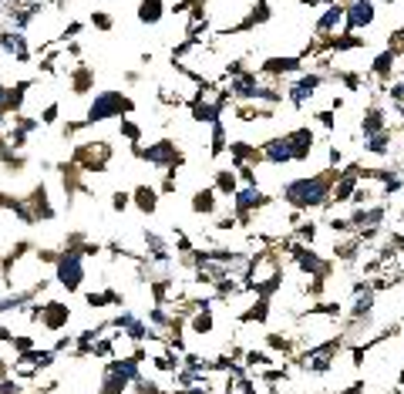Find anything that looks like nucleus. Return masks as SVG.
<instances>
[{"instance_id": "39448f33", "label": "nucleus", "mask_w": 404, "mask_h": 394, "mask_svg": "<svg viewBox=\"0 0 404 394\" xmlns=\"http://www.w3.org/2000/svg\"><path fill=\"white\" fill-rule=\"evenodd\" d=\"M84 253H81V246H64L61 250V256L54 263V283L64 290V293H77V290L84 287V280H88V266H84Z\"/></svg>"}, {"instance_id": "1a4fd4ad", "label": "nucleus", "mask_w": 404, "mask_h": 394, "mask_svg": "<svg viewBox=\"0 0 404 394\" xmlns=\"http://www.w3.org/2000/svg\"><path fill=\"white\" fill-rule=\"evenodd\" d=\"M378 21V0H347V17H344V30H364Z\"/></svg>"}, {"instance_id": "f03ea898", "label": "nucleus", "mask_w": 404, "mask_h": 394, "mask_svg": "<svg viewBox=\"0 0 404 394\" xmlns=\"http://www.w3.org/2000/svg\"><path fill=\"white\" fill-rule=\"evenodd\" d=\"M135 111V98L125 95V91H115V88H108V91H98L95 98H91V105L84 111V129L88 125H101V122H108V118H128Z\"/></svg>"}, {"instance_id": "c9c22d12", "label": "nucleus", "mask_w": 404, "mask_h": 394, "mask_svg": "<svg viewBox=\"0 0 404 394\" xmlns=\"http://www.w3.org/2000/svg\"><path fill=\"white\" fill-rule=\"evenodd\" d=\"M3 3H14V7H17V3H21V0H3Z\"/></svg>"}, {"instance_id": "c85d7f7f", "label": "nucleus", "mask_w": 404, "mask_h": 394, "mask_svg": "<svg viewBox=\"0 0 404 394\" xmlns=\"http://www.w3.org/2000/svg\"><path fill=\"white\" fill-rule=\"evenodd\" d=\"M128 209H131V192H128V189H115V192H111V212L122 216V212H128Z\"/></svg>"}, {"instance_id": "cd10ccee", "label": "nucleus", "mask_w": 404, "mask_h": 394, "mask_svg": "<svg viewBox=\"0 0 404 394\" xmlns=\"http://www.w3.org/2000/svg\"><path fill=\"white\" fill-rule=\"evenodd\" d=\"M88 24L95 27V30H104V34H108V30H115V17H111L108 10H91V14H88Z\"/></svg>"}, {"instance_id": "393cba45", "label": "nucleus", "mask_w": 404, "mask_h": 394, "mask_svg": "<svg viewBox=\"0 0 404 394\" xmlns=\"http://www.w3.org/2000/svg\"><path fill=\"white\" fill-rule=\"evenodd\" d=\"M266 347L270 350H277V354H297V341L290 337V334H279V330H273V334H266Z\"/></svg>"}, {"instance_id": "412c9836", "label": "nucleus", "mask_w": 404, "mask_h": 394, "mask_svg": "<svg viewBox=\"0 0 404 394\" xmlns=\"http://www.w3.org/2000/svg\"><path fill=\"white\" fill-rule=\"evenodd\" d=\"M169 17V3L165 0H138V24L158 27Z\"/></svg>"}, {"instance_id": "7ed1b4c3", "label": "nucleus", "mask_w": 404, "mask_h": 394, "mask_svg": "<svg viewBox=\"0 0 404 394\" xmlns=\"http://www.w3.org/2000/svg\"><path fill=\"white\" fill-rule=\"evenodd\" d=\"M131 156L142 158L145 165H155L162 172H178L185 165V152L176 138H158L152 145H131Z\"/></svg>"}, {"instance_id": "7c9ffc66", "label": "nucleus", "mask_w": 404, "mask_h": 394, "mask_svg": "<svg viewBox=\"0 0 404 394\" xmlns=\"http://www.w3.org/2000/svg\"><path fill=\"white\" fill-rule=\"evenodd\" d=\"M81 30H84V24H81V21H71V24L64 27V30H61V37H57V44H68V41H77V34H81Z\"/></svg>"}, {"instance_id": "b1692460", "label": "nucleus", "mask_w": 404, "mask_h": 394, "mask_svg": "<svg viewBox=\"0 0 404 394\" xmlns=\"http://www.w3.org/2000/svg\"><path fill=\"white\" fill-rule=\"evenodd\" d=\"M209 129H212V138H209V158H223L229 152L226 122H216V125H209Z\"/></svg>"}, {"instance_id": "72a5a7b5", "label": "nucleus", "mask_w": 404, "mask_h": 394, "mask_svg": "<svg viewBox=\"0 0 404 394\" xmlns=\"http://www.w3.org/2000/svg\"><path fill=\"white\" fill-rule=\"evenodd\" d=\"M138 81H142L138 71H125V84H138Z\"/></svg>"}, {"instance_id": "2f4dec72", "label": "nucleus", "mask_w": 404, "mask_h": 394, "mask_svg": "<svg viewBox=\"0 0 404 394\" xmlns=\"http://www.w3.org/2000/svg\"><path fill=\"white\" fill-rule=\"evenodd\" d=\"M313 118H317V125H320V129H327V131H333V125H337V111H333V108H327V111H317Z\"/></svg>"}, {"instance_id": "0eeeda50", "label": "nucleus", "mask_w": 404, "mask_h": 394, "mask_svg": "<svg viewBox=\"0 0 404 394\" xmlns=\"http://www.w3.org/2000/svg\"><path fill=\"white\" fill-rule=\"evenodd\" d=\"M303 54H273L259 64V78H286V75H303L306 64Z\"/></svg>"}, {"instance_id": "6ab92c4d", "label": "nucleus", "mask_w": 404, "mask_h": 394, "mask_svg": "<svg viewBox=\"0 0 404 394\" xmlns=\"http://www.w3.org/2000/svg\"><path fill=\"white\" fill-rule=\"evenodd\" d=\"M34 84H37L34 78H21L14 84H7V115H24V102Z\"/></svg>"}, {"instance_id": "c756f323", "label": "nucleus", "mask_w": 404, "mask_h": 394, "mask_svg": "<svg viewBox=\"0 0 404 394\" xmlns=\"http://www.w3.org/2000/svg\"><path fill=\"white\" fill-rule=\"evenodd\" d=\"M37 118H41V125H44V129H50V125H57V118H61V102H50V105H44V108H41V115H37Z\"/></svg>"}, {"instance_id": "aec40b11", "label": "nucleus", "mask_w": 404, "mask_h": 394, "mask_svg": "<svg viewBox=\"0 0 404 394\" xmlns=\"http://www.w3.org/2000/svg\"><path fill=\"white\" fill-rule=\"evenodd\" d=\"M394 68H398V54H394V51H387V48H384V51H380L378 57L371 61V68H367V75H371V78H378L380 84L387 88V84H391V75H394Z\"/></svg>"}, {"instance_id": "f704fd0d", "label": "nucleus", "mask_w": 404, "mask_h": 394, "mask_svg": "<svg viewBox=\"0 0 404 394\" xmlns=\"http://www.w3.org/2000/svg\"><path fill=\"white\" fill-rule=\"evenodd\" d=\"M297 3H303V7H320L324 0H297Z\"/></svg>"}, {"instance_id": "f8f14e48", "label": "nucleus", "mask_w": 404, "mask_h": 394, "mask_svg": "<svg viewBox=\"0 0 404 394\" xmlns=\"http://www.w3.org/2000/svg\"><path fill=\"white\" fill-rule=\"evenodd\" d=\"M344 17H347V3H344V0H333V3L324 7V14L317 17L313 34H317V37H333V34H337V27L344 24Z\"/></svg>"}, {"instance_id": "473e14b6", "label": "nucleus", "mask_w": 404, "mask_h": 394, "mask_svg": "<svg viewBox=\"0 0 404 394\" xmlns=\"http://www.w3.org/2000/svg\"><path fill=\"white\" fill-rule=\"evenodd\" d=\"M0 115H7V84L0 78Z\"/></svg>"}, {"instance_id": "2eb2a0df", "label": "nucleus", "mask_w": 404, "mask_h": 394, "mask_svg": "<svg viewBox=\"0 0 404 394\" xmlns=\"http://www.w3.org/2000/svg\"><path fill=\"white\" fill-rule=\"evenodd\" d=\"M219 206H223V196L216 192V185H202V189H196V192H192V203H189L192 216H205V219L216 216Z\"/></svg>"}, {"instance_id": "9d476101", "label": "nucleus", "mask_w": 404, "mask_h": 394, "mask_svg": "<svg viewBox=\"0 0 404 394\" xmlns=\"http://www.w3.org/2000/svg\"><path fill=\"white\" fill-rule=\"evenodd\" d=\"M27 209H30V216H34V223H50L54 216H57V209H54V203H50V192L44 182L30 185V192L24 196Z\"/></svg>"}, {"instance_id": "9b49d317", "label": "nucleus", "mask_w": 404, "mask_h": 394, "mask_svg": "<svg viewBox=\"0 0 404 394\" xmlns=\"http://www.w3.org/2000/svg\"><path fill=\"white\" fill-rule=\"evenodd\" d=\"M0 51L7 54V57H14L17 64H30V44H27V37H24V30H0Z\"/></svg>"}, {"instance_id": "f257e3e1", "label": "nucleus", "mask_w": 404, "mask_h": 394, "mask_svg": "<svg viewBox=\"0 0 404 394\" xmlns=\"http://www.w3.org/2000/svg\"><path fill=\"white\" fill-rule=\"evenodd\" d=\"M340 169H320L313 176H297L290 182H283L279 196L290 209H333V182H337Z\"/></svg>"}, {"instance_id": "6e6552de", "label": "nucleus", "mask_w": 404, "mask_h": 394, "mask_svg": "<svg viewBox=\"0 0 404 394\" xmlns=\"http://www.w3.org/2000/svg\"><path fill=\"white\" fill-rule=\"evenodd\" d=\"M327 81V75L324 71H303V75H297V81L286 88V102L293 108H303L313 95H317V88Z\"/></svg>"}, {"instance_id": "bb28decb", "label": "nucleus", "mask_w": 404, "mask_h": 394, "mask_svg": "<svg viewBox=\"0 0 404 394\" xmlns=\"http://www.w3.org/2000/svg\"><path fill=\"white\" fill-rule=\"evenodd\" d=\"M118 135L125 138L128 149H131V145H142V135H145V131H142V125H138L135 118H122V122H118Z\"/></svg>"}, {"instance_id": "4be33fe9", "label": "nucleus", "mask_w": 404, "mask_h": 394, "mask_svg": "<svg viewBox=\"0 0 404 394\" xmlns=\"http://www.w3.org/2000/svg\"><path fill=\"white\" fill-rule=\"evenodd\" d=\"M273 314V297H256L250 307L239 314V323H266Z\"/></svg>"}, {"instance_id": "20e7f679", "label": "nucleus", "mask_w": 404, "mask_h": 394, "mask_svg": "<svg viewBox=\"0 0 404 394\" xmlns=\"http://www.w3.org/2000/svg\"><path fill=\"white\" fill-rule=\"evenodd\" d=\"M115 158V145L108 138H88V142H77L75 152H71V162L84 176H104L108 165Z\"/></svg>"}, {"instance_id": "5701e85b", "label": "nucleus", "mask_w": 404, "mask_h": 394, "mask_svg": "<svg viewBox=\"0 0 404 394\" xmlns=\"http://www.w3.org/2000/svg\"><path fill=\"white\" fill-rule=\"evenodd\" d=\"M212 185H216V192L223 196V199H232L236 192H239V172L229 165V169H216L212 172Z\"/></svg>"}, {"instance_id": "4468645a", "label": "nucleus", "mask_w": 404, "mask_h": 394, "mask_svg": "<svg viewBox=\"0 0 404 394\" xmlns=\"http://www.w3.org/2000/svg\"><path fill=\"white\" fill-rule=\"evenodd\" d=\"M68 88H71V95H75V98L91 95V91H95V68H91V64H84V61H75V64H71V71H68Z\"/></svg>"}, {"instance_id": "423d86ee", "label": "nucleus", "mask_w": 404, "mask_h": 394, "mask_svg": "<svg viewBox=\"0 0 404 394\" xmlns=\"http://www.w3.org/2000/svg\"><path fill=\"white\" fill-rule=\"evenodd\" d=\"M270 203H273V196H266L259 185H243L232 196V212H236L239 226H252L256 223V212H263Z\"/></svg>"}, {"instance_id": "ddd939ff", "label": "nucleus", "mask_w": 404, "mask_h": 394, "mask_svg": "<svg viewBox=\"0 0 404 394\" xmlns=\"http://www.w3.org/2000/svg\"><path fill=\"white\" fill-rule=\"evenodd\" d=\"M286 142H290L293 162H306V158L313 156V149H317V135H313L310 125H300V129L286 131Z\"/></svg>"}, {"instance_id": "e433bc0d", "label": "nucleus", "mask_w": 404, "mask_h": 394, "mask_svg": "<svg viewBox=\"0 0 404 394\" xmlns=\"http://www.w3.org/2000/svg\"><path fill=\"white\" fill-rule=\"evenodd\" d=\"M401 384H404V368H401Z\"/></svg>"}, {"instance_id": "4c0bfd02", "label": "nucleus", "mask_w": 404, "mask_h": 394, "mask_svg": "<svg viewBox=\"0 0 404 394\" xmlns=\"http://www.w3.org/2000/svg\"><path fill=\"white\" fill-rule=\"evenodd\" d=\"M387 3H398V0H387Z\"/></svg>"}, {"instance_id": "a878e982", "label": "nucleus", "mask_w": 404, "mask_h": 394, "mask_svg": "<svg viewBox=\"0 0 404 394\" xmlns=\"http://www.w3.org/2000/svg\"><path fill=\"white\" fill-rule=\"evenodd\" d=\"M391 142H394V135L387 129V131H380V135H374V138H364V152H371V156H387V152H391Z\"/></svg>"}, {"instance_id": "f3484780", "label": "nucleus", "mask_w": 404, "mask_h": 394, "mask_svg": "<svg viewBox=\"0 0 404 394\" xmlns=\"http://www.w3.org/2000/svg\"><path fill=\"white\" fill-rule=\"evenodd\" d=\"M259 149H263V158H266V165H290V162H293V152H290V142H286V135H273V138H266Z\"/></svg>"}, {"instance_id": "a211bd4d", "label": "nucleus", "mask_w": 404, "mask_h": 394, "mask_svg": "<svg viewBox=\"0 0 404 394\" xmlns=\"http://www.w3.org/2000/svg\"><path fill=\"white\" fill-rule=\"evenodd\" d=\"M380 131H387V111H384V105L374 102V105L364 108V115H360V135L364 138H374Z\"/></svg>"}, {"instance_id": "dca6fc26", "label": "nucleus", "mask_w": 404, "mask_h": 394, "mask_svg": "<svg viewBox=\"0 0 404 394\" xmlns=\"http://www.w3.org/2000/svg\"><path fill=\"white\" fill-rule=\"evenodd\" d=\"M131 206L142 212V216H155L158 206H162V192L149 182H138L135 189H131Z\"/></svg>"}]
</instances>
